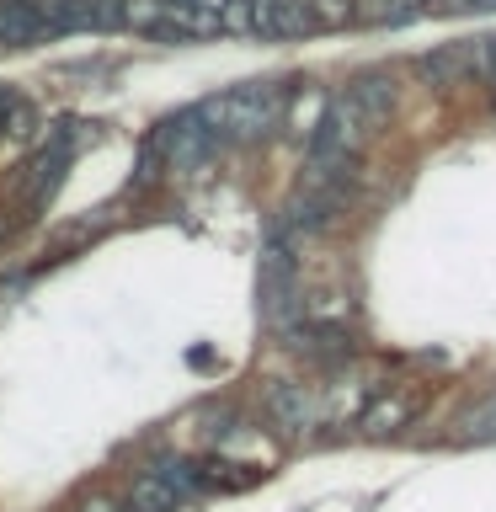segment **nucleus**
Instances as JSON below:
<instances>
[{"label":"nucleus","instance_id":"obj_1","mask_svg":"<svg viewBox=\"0 0 496 512\" xmlns=\"http://www.w3.org/2000/svg\"><path fill=\"white\" fill-rule=\"evenodd\" d=\"M283 112H288V86H278V80H256V86H235L224 96H208V102L198 107V118L219 134V144H230V139L272 134Z\"/></svg>","mask_w":496,"mask_h":512},{"label":"nucleus","instance_id":"obj_2","mask_svg":"<svg viewBox=\"0 0 496 512\" xmlns=\"http://www.w3.org/2000/svg\"><path fill=\"white\" fill-rule=\"evenodd\" d=\"M192 486H198V475H187L182 464H160V470H144L134 486H128V512H171Z\"/></svg>","mask_w":496,"mask_h":512},{"label":"nucleus","instance_id":"obj_3","mask_svg":"<svg viewBox=\"0 0 496 512\" xmlns=\"http://www.w3.org/2000/svg\"><path fill=\"white\" fill-rule=\"evenodd\" d=\"M246 16L251 32H262V38H304L320 22L315 0H246Z\"/></svg>","mask_w":496,"mask_h":512},{"label":"nucleus","instance_id":"obj_4","mask_svg":"<svg viewBox=\"0 0 496 512\" xmlns=\"http://www.w3.org/2000/svg\"><path fill=\"white\" fill-rule=\"evenodd\" d=\"M267 411H272V422H278V427L299 432V427H315L320 416H326V400L310 395L304 384H272V390H267Z\"/></svg>","mask_w":496,"mask_h":512},{"label":"nucleus","instance_id":"obj_5","mask_svg":"<svg viewBox=\"0 0 496 512\" xmlns=\"http://www.w3.org/2000/svg\"><path fill=\"white\" fill-rule=\"evenodd\" d=\"M416 416V400L406 390H395V395H379V400H368L363 416H358V427L363 432H374V438H384V432H395V427H406Z\"/></svg>","mask_w":496,"mask_h":512},{"label":"nucleus","instance_id":"obj_6","mask_svg":"<svg viewBox=\"0 0 496 512\" xmlns=\"http://www.w3.org/2000/svg\"><path fill=\"white\" fill-rule=\"evenodd\" d=\"M80 512H118V507H112V502H107V496H91V502H86V507H80Z\"/></svg>","mask_w":496,"mask_h":512},{"label":"nucleus","instance_id":"obj_7","mask_svg":"<svg viewBox=\"0 0 496 512\" xmlns=\"http://www.w3.org/2000/svg\"><path fill=\"white\" fill-rule=\"evenodd\" d=\"M486 59H491V70H496V43H486Z\"/></svg>","mask_w":496,"mask_h":512}]
</instances>
